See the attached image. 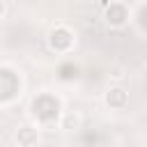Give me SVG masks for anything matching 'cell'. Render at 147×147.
Masks as SVG:
<instances>
[{
    "instance_id": "1",
    "label": "cell",
    "mask_w": 147,
    "mask_h": 147,
    "mask_svg": "<svg viewBox=\"0 0 147 147\" xmlns=\"http://www.w3.org/2000/svg\"><path fill=\"white\" fill-rule=\"evenodd\" d=\"M48 44H51V48H55V51H69L71 44H74V37H71V32H69L64 25H57L55 30H51Z\"/></svg>"
},
{
    "instance_id": "2",
    "label": "cell",
    "mask_w": 147,
    "mask_h": 147,
    "mask_svg": "<svg viewBox=\"0 0 147 147\" xmlns=\"http://www.w3.org/2000/svg\"><path fill=\"white\" fill-rule=\"evenodd\" d=\"M126 18H129V14H126V9H124V5H110L108 9H106V23L108 25H113V28H119V25H124L126 23Z\"/></svg>"
},
{
    "instance_id": "3",
    "label": "cell",
    "mask_w": 147,
    "mask_h": 147,
    "mask_svg": "<svg viewBox=\"0 0 147 147\" xmlns=\"http://www.w3.org/2000/svg\"><path fill=\"white\" fill-rule=\"evenodd\" d=\"M14 140L18 142V147H34V145H37V129H32V126L23 124V126H18V129H16Z\"/></svg>"
},
{
    "instance_id": "4",
    "label": "cell",
    "mask_w": 147,
    "mask_h": 147,
    "mask_svg": "<svg viewBox=\"0 0 147 147\" xmlns=\"http://www.w3.org/2000/svg\"><path fill=\"white\" fill-rule=\"evenodd\" d=\"M126 101H129V96H126V92H124L122 87H110V90L106 92V103H108L110 108H124Z\"/></svg>"
},
{
    "instance_id": "5",
    "label": "cell",
    "mask_w": 147,
    "mask_h": 147,
    "mask_svg": "<svg viewBox=\"0 0 147 147\" xmlns=\"http://www.w3.org/2000/svg\"><path fill=\"white\" fill-rule=\"evenodd\" d=\"M78 124H80V117L78 115H64L62 117V129H67V131H71V129H78Z\"/></svg>"
}]
</instances>
